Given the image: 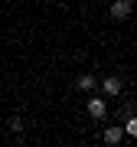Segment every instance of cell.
Wrapping results in <instances>:
<instances>
[{
	"mask_svg": "<svg viewBox=\"0 0 137 147\" xmlns=\"http://www.w3.org/2000/svg\"><path fill=\"white\" fill-rule=\"evenodd\" d=\"M131 16V0H111V20H127Z\"/></svg>",
	"mask_w": 137,
	"mask_h": 147,
	"instance_id": "6da1fadb",
	"label": "cell"
},
{
	"mask_svg": "<svg viewBox=\"0 0 137 147\" xmlns=\"http://www.w3.org/2000/svg\"><path fill=\"white\" fill-rule=\"evenodd\" d=\"M121 88H124V82L118 79V75H108V79L101 82V92H105V95H111V98H114V95H121Z\"/></svg>",
	"mask_w": 137,
	"mask_h": 147,
	"instance_id": "7a4b0ae2",
	"label": "cell"
},
{
	"mask_svg": "<svg viewBox=\"0 0 137 147\" xmlns=\"http://www.w3.org/2000/svg\"><path fill=\"white\" fill-rule=\"evenodd\" d=\"M88 115L95 118V121H101L108 115V105H105V98H88Z\"/></svg>",
	"mask_w": 137,
	"mask_h": 147,
	"instance_id": "3957f363",
	"label": "cell"
},
{
	"mask_svg": "<svg viewBox=\"0 0 137 147\" xmlns=\"http://www.w3.org/2000/svg\"><path fill=\"white\" fill-rule=\"evenodd\" d=\"M121 137H124V124H111L105 134H101V141L105 144H121Z\"/></svg>",
	"mask_w": 137,
	"mask_h": 147,
	"instance_id": "277c9868",
	"label": "cell"
},
{
	"mask_svg": "<svg viewBox=\"0 0 137 147\" xmlns=\"http://www.w3.org/2000/svg\"><path fill=\"white\" fill-rule=\"evenodd\" d=\"M75 85H79L82 92H91V88H95V75L85 72V75H79V82H75Z\"/></svg>",
	"mask_w": 137,
	"mask_h": 147,
	"instance_id": "5b68a950",
	"label": "cell"
},
{
	"mask_svg": "<svg viewBox=\"0 0 137 147\" xmlns=\"http://www.w3.org/2000/svg\"><path fill=\"white\" fill-rule=\"evenodd\" d=\"M124 134H131V137H137V115H131V118H124Z\"/></svg>",
	"mask_w": 137,
	"mask_h": 147,
	"instance_id": "8992f818",
	"label": "cell"
},
{
	"mask_svg": "<svg viewBox=\"0 0 137 147\" xmlns=\"http://www.w3.org/2000/svg\"><path fill=\"white\" fill-rule=\"evenodd\" d=\"M23 127H26V124H23V118L13 115V118H10V131H13V134H23Z\"/></svg>",
	"mask_w": 137,
	"mask_h": 147,
	"instance_id": "52a82bcc",
	"label": "cell"
}]
</instances>
